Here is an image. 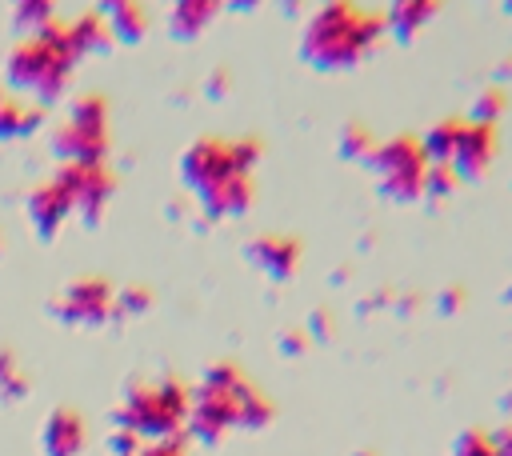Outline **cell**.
<instances>
[{
  "instance_id": "31",
  "label": "cell",
  "mask_w": 512,
  "mask_h": 456,
  "mask_svg": "<svg viewBox=\"0 0 512 456\" xmlns=\"http://www.w3.org/2000/svg\"><path fill=\"white\" fill-rule=\"evenodd\" d=\"M504 300H508V304H512V284H508V292H504Z\"/></svg>"
},
{
  "instance_id": "4",
  "label": "cell",
  "mask_w": 512,
  "mask_h": 456,
  "mask_svg": "<svg viewBox=\"0 0 512 456\" xmlns=\"http://www.w3.org/2000/svg\"><path fill=\"white\" fill-rule=\"evenodd\" d=\"M188 408H192V396L180 380H160V384H136L120 412H116V424L124 432H132L136 440H168L180 424H188Z\"/></svg>"
},
{
  "instance_id": "25",
  "label": "cell",
  "mask_w": 512,
  "mask_h": 456,
  "mask_svg": "<svg viewBox=\"0 0 512 456\" xmlns=\"http://www.w3.org/2000/svg\"><path fill=\"white\" fill-rule=\"evenodd\" d=\"M452 456H492V444L484 432H464V436H456Z\"/></svg>"
},
{
  "instance_id": "30",
  "label": "cell",
  "mask_w": 512,
  "mask_h": 456,
  "mask_svg": "<svg viewBox=\"0 0 512 456\" xmlns=\"http://www.w3.org/2000/svg\"><path fill=\"white\" fill-rule=\"evenodd\" d=\"M232 4H236V8H256L260 0H232Z\"/></svg>"
},
{
  "instance_id": "22",
  "label": "cell",
  "mask_w": 512,
  "mask_h": 456,
  "mask_svg": "<svg viewBox=\"0 0 512 456\" xmlns=\"http://www.w3.org/2000/svg\"><path fill=\"white\" fill-rule=\"evenodd\" d=\"M504 112V88H484L480 96H476V104H472V124H492L496 116Z\"/></svg>"
},
{
  "instance_id": "3",
  "label": "cell",
  "mask_w": 512,
  "mask_h": 456,
  "mask_svg": "<svg viewBox=\"0 0 512 456\" xmlns=\"http://www.w3.org/2000/svg\"><path fill=\"white\" fill-rule=\"evenodd\" d=\"M76 56L64 40V24H44L40 32H32L24 44L12 48L8 56V84L40 96V100H56L64 92V80L72 72Z\"/></svg>"
},
{
  "instance_id": "13",
  "label": "cell",
  "mask_w": 512,
  "mask_h": 456,
  "mask_svg": "<svg viewBox=\"0 0 512 456\" xmlns=\"http://www.w3.org/2000/svg\"><path fill=\"white\" fill-rule=\"evenodd\" d=\"M40 448H44V456H80V448H84V420L72 408H56L44 420Z\"/></svg>"
},
{
  "instance_id": "5",
  "label": "cell",
  "mask_w": 512,
  "mask_h": 456,
  "mask_svg": "<svg viewBox=\"0 0 512 456\" xmlns=\"http://www.w3.org/2000/svg\"><path fill=\"white\" fill-rule=\"evenodd\" d=\"M256 156H260L256 140H196L180 156V176L196 196H204L208 188H216L228 176H240V172L252 176Z\"/></svg>"
},
{
  "instance_id": "24",
  "label": "cell",
  "mask_w": 512,
  "mask_h": 456,
  "mask_svg": "<svg viewBox=\"0 0 512 456\" xmlns=\"http://www.w3.org/2000/svg\"><path fill=\"white\" fill-rule=\"evenodd\" d=\"M24 376L16 368V360L8 352H0V396H24Z\"/></svg>"
},
{
  "instance_id": "9",
  "label": "cell",
  "mask_w": 512,
  "mask_h": 456,
  "mask_svg": "<svg viewBox=\"0 0 512 456\" xmlns=\"http://www.w3.org/2000/svg\"><path fill=\"white\" fill-rule=\"evenodd\" d=\"M112 312H116V292L96 276L68 284L52 304V316H60L64 324H104Z\"/></svg>"
},
{
  "instance_id": "15",
  "label": "cell",
  "mask_w": 512,
  "mask_h": 456,
  "mask_svg": "<svg viewBox=\"0 0 512 456\" xmlns=\"http://www.w3.org/2000/svg\"><path fill=\"white\" fill-rule=\"evenodd\" d=\"M100 16L108 24V32L124 44H136L148 32V16L140 0H100Z\"/></svg>"
},
{
  "instance_id": "12",
  "label": "cell",
  "mask_w": 512,
  "mask_h": 456,
  "mask_svg": "<svg viewBox=\"0 0 512 456\" xmlns=\"http://www.w3.org/2000/svg\"><path fill=\"white\" fill-rule=\"evenodd\" d=\"M296 256H300V244L292 236H256L248 244V260L272 280H288L296 268Z\"/></svg>"
},
{
  "instance_id": "21",
  "label": "cell",
  "mask_w": 512,
  "mask_h": 456,
  "mask_svg": "<svg viewBox=\"0 0 512 456\" xmlns=\"http://www.w3.org/2000/svg\"><path fill=\"white\" fill-rule=\"evenodd\" d=\"M12 12H16V24L32 32L52 24V0H12Z\"/></svg>"
},
{
  "instance_id": "17",
  "label": "cell",
  "mask_w": 512,
  "mask_h": 456,
  "mask_svg": "<svg viewBox=\"0 0 512 456\" xmlns=\"http://www.w3.org/2000/svg\"><path fill=\"white\" fill-rule=\"evenodd\" d=\"M220 4H224V0H176V4H172V32L184 36V40H192V36L216 16Z\"/></svg>"
},
{
  "instance_id": "16",
  "label": "cell",
  "mask_w": 512,
  "mask_h": 456,
  "mask_svg": "<svg viewBox=\"0 0 512 456\" xmlns=\"http://www.w3.org/2000/svg\"><path fill=\"white\" fill-rule=\"evenodd\" d=\"M436 12H440V0H392L384 16V32H392L396 40H412Z\"/></svg>"
},
{
  "instance_id": "32",
  "label": "cell",
  "mask_w": 512,
  "mask_h": 456,
  "mask_svg": "<svg viewBox=\"0 0 512 456\" xmlns=\"http://www.w3.org/2000/svg\"><path fill=\"white\" fill-rule=\"evenodd\" d=\"M504 8H508V12H512V0H504Z\"/></svg>"
},
{
  "instance_id": "14",
  "label": "cell",
  "mask_w": 512,
  "mask_h": 456,
  "mask_svg": "<svg viewBox=\"0 0 512 456\" xmlns=\"http://www.w3.org/2000/svg\"><path fill=\"white\" fill-rule=\"evenodd\" d=\"M200 204H204L208 216H240V212L252 204V176L240 172V176L220 180L216 188H208V192L200 196Z\"/></svg>"
},
{
  "instance_id": "6",
  "label": "cell",
  "mask_w": 512,
  "mask_h": 456,
  "mask_svg": "<svg viewBox=\"0 0 512 456\" xmlns=\"http://www.w3.org/2000/svg\"><path fill=\"white\" fill-rule=\"evenodd\" d=\"M56 156L64 164H104L108 152V104L100 96H80L68 120L56 128Z\"/></svg>"
},
{
  "instance_id": "19",
  "label": "cell",
  "mask_w": 512,
  "mask_h": 456,
  "mask_svg": "<svg viewBox=\"0 0 512 456\" xmlns=\"http://www.w3.org/2000/svg\"><path fill=\"white\" fill-rule=\"evenodd\" d=\"M36 124H40V108H24V104H16L12 96L0 92V140L28 136Z\"/></svg>"
},
{
  "instance_id": "29",
  "label": "cell",
  "mask_w": 512,
  "mask_h": 456,
  "mask_svg": "<svg viewBox=\"0 0 512 456\" xmlns=\"http://www.w3.org/2000/svg\"><path fill=\"white\" fill-rule=\"evenodd\" d=\"M436 304H440V312H456V304H464V296H460L456 288H448V292H440Z\"/></svg>"
},
{
  "instance_id": "10",
  "label": "cell",
  "mask_w": 512,
  "mask_h": 456,
  "mask_svg": "<svg viewBox=\"0 0 512 456\" xmlns=\"http://www.w3.org/2000/svg\"><path fill=\"white\" fill-rule=\"evenodd\" d=\"M492 156H496V132H492V124L464 120V132H460L456 152L448 160V168L456 172V180H476L492 164Z\"/></svg>"
},
{
  "instance_id": "1",
  "label": "cell",
  "mask_w": 512,
  "mask_h": 456,
  "mask_svg": "<svg viewBox=\"0 0 512 456\" xmlns=\"http://www.w3.org/2000/svg\"><path fill=\"white\" fill-rule=\"evenodd\" d=\"M384 36V16L364 12L352 0H324L300 36V60H308L320 72L332 68H352L360 64L368 52H376Z\"/></svg>"
},
{
  "instance_id": "18",
  "label": "cell",
  "mask_w": 512,
  "mask_h": 456,
  "mask_svg": "<svg viewBox=\"0 0 512 456\" xmlns=\"http://www.w3.org/2000/svg\"><path fill=\"white\" fill-rule=\"evenodd\" d=\"M460 132H464V120L460 116H452V120H440L424 140H420V148H424V160L428 164H448L452 160V152H456V140H460Z\"/></svg>"
},
{
  "instance_id": "8",
  "label": "cell",
  "mask_w": 512,
  "mask_h": 456,
  "mask_svg": "<svg viewBox=\"0 0 512 456\" xmlns=\"http://www.w3.org/2000/svg\"><path fill=\"white\" fill-rule=\"evenodd\" d=\"M56 184L68 192L72 212H80L88 224L100 220V212L112 196V172L104 164H60Z\"/></svg>"
},
{
  "instance_id": "28",
  "label": "cell",
  "mask_w": 512,
  "mask_h": 456,
  "mask_svg": "<svg viewBox=\"0 0 512 456\" xmlns=\"http://www.w3.org/2000/svg\"><path fill=\"white\" fill-rule=\"evenodd\" d=\"M132 456H180V448L172 440H156V444H140Z\"/></svg>"
},
{
  "instance_id": "27",
  "label": "cell",
  "mask_w": 512,
  "mask_h": 456,
  "mask_svg": "<svg viewBox=\"0 0 512 456\" xmlns=\"http://www.w3.org/2000/svg\"><path fill=\"white\" fill-rule=\"evenodd\" d=\"M488 444H492V456H512V424L500 428V432H492Z\"/></svg>"
},
{
  "instance_id": "2",
  "label": "cell",
  "mask_w": 512,
  "mask_h": 456,
  "mask_svg": "<svg viewBox=\"0 0 512 456\" xmlns=\"http://www.w3.org/2000/svg\"><path fill=\"white\" fill-rule=\"evenodd\" d=\"M268 420H272V404L232 364L208 368L188 408V424L200 440H220L228 428H264Z\"/></svg>"
},
{
  "instance_id": "7",
  "label": "cell",
  "mask_w": 512,
  "mask_h": 456,
  "mask_svg": "<svg viewBox=\"0 0 512 456\" xmlns=\"http://www.w3.org/2000/svg\"><path fill=\"white\" fill-rule=\"evenodd\" d=\"M380 176V192L392 196V200H416L424 192V172H428V160H424V148L420 140L412 136H400V140H388V144H376L372 160H368Z\"/></svg>"
},
{
  "instance_id": "20",
  "label": "cell",
  "mask_w": 512,
  "mask_h": 456,
  "mask_svg": "<svg viewBox=\"0 0 512 456\" xmlns=\"http://www.w3.org/2000/svg\"><path fill=\"white\" fill-rule=\"evenodd\" d=\"M372 152H376V140H372V132L364 128V124H348L344 132H340V156H348V160H372Z\"/></svg>"
},
{
  "instance_id": "26",
  "label": "cell",
  "mask_w": 512,
  "mask_h": 456,
  "mask_svg": "<svg viewBox=\"0 0 512 456\" xmlns=\"http://www.w3.org/2000/svg\"><path fill=\"white\" fill-rule=\"evenodd\" d=\"M116 308H120V312H144V308H148V292H144V288H124V292L116 296Z\"/></svg>"
},
{
  "instance_id": "11",
  "label": "cell",
  "mask_w": 512,
  "mask_h": 456,
  "mask_svg": "<svg viewBox=\"0 0 512 456\" xmlns=\"http://www.w3.org/2000/svg\"><path fill=\"white\" fill-rule=\"evenodd\" d=\"M68 216H72V200H68V192L56 184V176H52L48 184H40V188L28 196V220H32V228H36L40 240H52Z\"/></svg>"
},
{
  "instance_id": "23",
  "label": "cell",
  "mask_w": 512,
  "mask_h": 456,
  "mask_svg": "<svg viewBox=\"0 0 512 456\" xmlns=\"http://www.w3.org/2000/svg\"><path fill=\"white\" fill-rule=\"evenodd\" d=\"M456 188V172L448 168V164H428V172H424V192L428 196H448Z\"/></svg>"
}]
</instances>
